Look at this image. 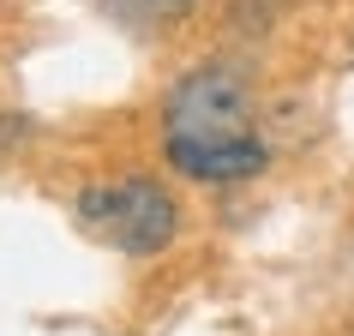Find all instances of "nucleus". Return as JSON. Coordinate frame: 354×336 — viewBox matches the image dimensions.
<instances>
[{"label":"nucleus","instance_id":"f257e3e1","mask_svg":"<svg viewBox=\"0 0 354 336\" xmlns=\"http://www.w3.org/2000/svg\"><path fill=\"white\" fill-rule=\"evenodd\" d=\"M252 132V91L234 66H192L162 102V150L168 162H187L223 144H246Z\"/></svg>","mask_w":354,"mask_h":336},{"label":"nucleus","instance_id":"f03ea898","mask_svg":"<svg viewBox=\"0 0 354 336\" xmlns=\"http://www.w3.org/2000/svg\"><path fill=\"white\" fill-rule=\"evenodd\" d=\"M78 223L91 228L96 241H109L114 252L150 259V252H162L174 241L180 210H174L168 187H156L150 174H120V180H102V187L78 192Z\"/></svg>","mask_w":354,"mask_h":336},{"label":"nucleus","instance_id":"7ed1b4c3","mask_svg":"<svg viewBox=\"0 0 354 336\" xmlns=\"http://www.w3.org/2000/svg\"><path fill=\"white\" fill-rule=\"evenodd\" d=\"M120 24H168V19H180L192 0H102Z\"/></svg>","mask_w":354,"mask_h":336},{"label":"nucleus","instance_id":"20e7f679","mask_svg":"<svg viewBox=\"0 0 354 336\" xmlns=\"http://www.w3.org/2000/svg\"><path fill=\"white\" fill-rule=\"evenodd\" d=\"M19 138H24V120H6V114H0V150L19 144Z\"/></svg>","mask_w":354,"mask_h":336}]
</instances>
